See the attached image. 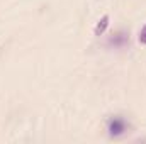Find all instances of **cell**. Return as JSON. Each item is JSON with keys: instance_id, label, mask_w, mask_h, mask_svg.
<instances>
[{"instance_id": "obj_1", "label": "cell", "mask_w": 146, "mask_h": 144, "mask_svg": "<svg viewBox=\"0 0 146 144\" xmlns=\"http://www.w3.org/2000/svg\"><path fill=\"white\" fill-rule=\"evenodd\" d=\"M107 129H109V134L112 137H117V136H121V134H124L127 131V124H126V120L122 117L115 115L107 122Z\"/></svg>"}, {"instance_id": "obj_2", "label": "cell", "mask_w": 146, "mask_h": 144, "mask_svg": "<svg viewBox=\"0 0 146 144\" xmlns=\"http://www.w3.org/2000/svg\"><path fill=\"white\" fill-rule=\"evenodd\" d=\"M107 26H109V15H104V17L99 20V24L95 26V31H94V32H95V36H100V34L106 31V27H107Z\"/></svg>"}, {"instance_id": "obj_3", "label": "cell", "mask_w": 146, "mask_h": 144, "mask_svg": "<svg viewBox=\"0 0 146 144\" xmlns=\"http://www.w3.org/2000/svg\"><path fill=\"white\" fill-rule=\"evenodd\" d=\"M139 42L146 44V26L141 29V32H139Z\"/></svg>"}]
</instances>
